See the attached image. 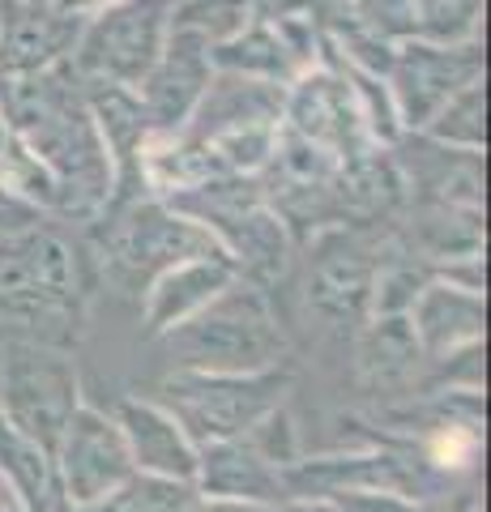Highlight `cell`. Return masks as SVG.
I'll return each instance as SVG.
<instances>
[{
	"instance_id": "1",
	"label": "cell",
	"mask_w": 491,
	"mask_h": 512,
	"mask_svg": "<svg viewBox=\"0 0 491 512\" xmlns=\"http://www.w3.org/2000/svg\"><path fill=\"white\" fill-rule=\"evenodd\" d=\"M163 338L188 372H261L282 355V333L265 295L257 286H240V278Z\"/></svg>"
},
{
	"instance_id": "2",
	"label": "cell",
	"mask_w": 491,
	"mask_h": 512,
	"mask_svg": "<svg viewBox=\"0 0 491 512\" xmlns=\"http://www.w3.org/2000/svg\"><path fill=\"white\" fill-rule=\"evenodd\" d=\"M77 308V265L60 235L39 222L0 235V325L18 333H52Z\"/></svg>"
},
{
	"instance_id": "3",
	"label": "cell",
	"mask_w": 491,
	"mask_h": 512,
	"mask_svg": "<svg viewBox=\"0 0 491 512\" xmlns=\"http://www.w3.org/2000/svg\"><path fill=\"white\" fill-rule=\"evenodd\" d=\"M291 376L282 367H261V372H188L163 380V406L176 414L180 427L193 436L197 448L235 440L252 431L269 410L282 406Z\"/></svg>"
},
{
	"instance_id": "4",
	"label": "cell",
	"mask_w": 491,
	"mask_h": 512,
	"mask_svg": "<svg viewBox=\"0 0 491 512\" xmlns=\"http://www.w3.org/2000/svg\"><path fill=\"white\" fill-rule=\"evenodd\" d=\"M171 22H176V0H124L103 9L99 18L82 22V35L69 56L73 73L137 90L154 60L163 56Z\"/></svg>"
},
{
	"instance_id": "5",
	"label": "cell",
	"mask_w": 491,
	"mask_h": 512,
	"mask_svg": "<svg viewBox=\"0 0 491 512\" xmlns=\"http://www.w3.org/2000/svg\"><path fill=\"white\" fill-rule=\"evenodd\" d=\"M77 372L69 359L43 346H18L0 363V419L18 436H26L47 457L65 431L69 414L77 410Z\"/></svg>"
},
{
	"instance_id": "6",
	"label": "cell",
	"mask_w": 491,
	"mask_h": 512,
	"mask_svg": "<svg viewBox=\"0 0 491 512\" xmlns=\"http://www.w3.org/2000/svg\"><path fill=\"white\" fill-rule=\"evenodd\" d=\"M52 466H56L60 491H65V504L73 512L99 504L103 495H112L124 478L137 470L120 423L86 402H77V410L69 414L65 431H60V440H56Z\"/></svg>"
},
{
	"instance_id": "7",
	"label": "cell",
	"mask_w": 491,
	"mask_h": 512,
	"mask_svg": "<svg viewBox=\"0 0 491 512\" xmlns=\"http://www.w3.org/2000/svg\"><path fill=\"white\" fill-rule=\"evenodd\" d=\"M474 77H483V60L474 43L445 47V43L406 39L402 47H393L385 82L393 90V103H398L402 128H423L440 111V103L466 82H474Z\"/></svg>"
},
{
	"instance_id": "8",
	"label": "cell",
	"mask_w": 491,
	"mask_h": 512,
	"mask_svg": "<svg viewBox=\"0 0 491 512\" xmlns=\"http://www.w3.org/2000/svg\"><path fill=\"white\" fill-rule=\"evenodd\" d=\"M210 39L193 26L171 22V35L163 43V56L154 60L146 82L137 86V99L146 107L154 133H184L188 120L197 116L205 90L214 82V56Z\"/></svg>"
},
{
	"instance_id": "9",
	"label": "cell",
	"mask_w": 491,
	"mask_h": 512,
	"mask_svg": "<svg viewBox=\"0 0 491 512\" xmlns=\"http://www.w3.org/2000/svg\"><path fill=\"white\" fill-rule=\"evenodd\" d=\"M205 252H227V248L201 222H188L176 210H163V205H137L112 235V265L124 269L129 278H154L167 265Z\"/></svg>"
},
{
	"instance_id": "10",
	"label": "cell",
	"mask_w": 491,
	"mask_h": 512,
	"mask_svg": "<svg viewBox=\"0 0 491 512\" xmlns=\"http://www.w3.org/2000/svg\"><path fill=\"white\" fill-rule=\"evenodd\" d=\"M295 90L282 94V120L295 128L299 137L316 141L321 150L334 158H346V150L355 154V137H359V103L346 77H334L325 69H304L291 77Z\"/></svg>"
},
{
	"instance_id": "11",
	"label": "cell",
	"mask_w": 491,
	"mask_h": 512,
	"mask_svg": "<svg viewBox=\"0 0 491 512\" xmlns=\"http://www.w3.org/2000/svg\"><path fill=\"white\" fill-rule=\"evenodd\" d=\"M82 22L43 0H0V73H35L73 56Z\"/></svg>"
},
{
	"instance_id": "12",
	"label": "cell",
	"mask_w": 491,
	"mask_h": 512,
	"mask_svg": "<svg viewBox=\"0 0 491 512\" xmlns=\"http://www.w3.org/2000/svg\"><path fill=\"white\" fill-rule=\"evenodd\" d=\"M235 278H240V265H235L231 252H205V256H188V261L167 265L163 274L150 278L146 329L154 338H163L180 320L201 312L218 291H227Z\"/></svg>"
},
{
	"instance_id": "13",
	"label": "cell",
	"mask_w": 491,
	"mask_h": 512,
	"mask_svg": "<svg viewBox=\"0 0 491 512\" xmlns=\"http://www.w3.org/2000/svg\"><path fill=\"white\" fill-rule=\"evenodd\" d=\"M116 423L124 431V440H129V457L141 474H163V478H180V483L197 478L201 448L167 406L133 402L129 397V402H120Z\"/></svg>"
},
{
	"instance_id": "14",
	"label": "cell",
	"mask_w": 491,
	"mask_h": 512,
	"mask_svg": "<svg viewBox=\"0 0 491 512\" xmlns=\"http://www.w3.org/2000/svg\"><path fill=\"white\" fill-rule=\"evenodd\" d=\"M193 487L201 495H218V500L278 504L287 495V478H282V466H274L248 436H235L201 448Z\"/></svg>"
},
{
	"instance_id": "15",
	"label": "cell",
	"mask_w": 491,
	"mask_h": 512,
	"mask_svg": "<svg viewBox=\"0 0 491 512\" xmlns=\"http://www.w3.org/2000/svg\"><path fill=\"white\" fill-rule=\"evenodd\" d=\"M415 342L432 355L470 346L483 338V299L457 286H423L415 295Z\"/></svg>"
},
{
	"instance_id": "16",
	"label": "cell",
	"mask_w": 491,
	"mask_h": 512,
	"mask_svg": "<svg viewBox=\"0 0 491 512\" xmlns=\"http://www.w3.org/2000/svg\"><path fill=\"white\" fill-rule=\"evenodd\" d=\"M210 56H214V73H235V77L274 82V86L291 82L295 73H304L274 22H244L235 35L218 39L210 47Z\"/></svg>"
},
{
	"instance_id": "17",
	"label": "cell",
	"mask_w": 491,
	"mask_h": 512,
	"mask_svg": "<svg viewBox=\"0 0 491 512\" xmlns=\"http://www.w3.org/2000/svg\"><path fill=\"white\" fill-rule=\"evenodd\" d=\"M406 18V39L423 43H474V30L483 18V0H398Z\"/></svg>"
},
{
	"instance_id": "18",
	"label": "cell",
	"mask_w": 491,
	"mask_h": 512,
	"mask_svg": "<svg viewBox=\"0 0 491 512\" xmlns=\"http://www.w3.org/2000/svg\"><path fill=\"white\" fill-rule=\"evenodd\" d=\"M0 470L9 474V487L22 495L26 512H47V500H52V478L56 466L52 457L35 448L26 436H18L5 419H0Z\"/></svg>"
},
{
	"instance_id": "19",
	"label": "cell",
	"mask_w": 491,
	"mask_h": 512,
	"mask_svg": "<svg viewBox=\"0 0 491 512\" xmlns=\"http://www.w3.org/2000/svg\"><path fill=\"white\" fill-rule=\"evenodd\" d=\"M427 137H436L440 146H453L462 154H479L483 150V133H487V99H483V77L466 82L457 94H449L440 111L423 124Z\"/></svg>"
},
{
	"instance_id": "20",
	"label": "cell",
	"mask_w": 491,
	"mask_h": 512,
	"mask_svg": "<svg viewBox=\"0 0 491 512\" xmlns=\"http://www.w3.org/2000/svg\"><path fill=\"white\" fill-rule=\"evenodd\" d=\"M193 500H197L193 483L133 470L112 495H103L99 504L77 508V512H188V504H193Z\"/></svg>"
},
{
	"instance_id": "21",
	"label": "cell",
	"mask_w": 491,
	"mask_h": 512,
	"mask_svg": "<svg viewBox=\"0 0 491 512\" xmlns=\"http://www.w3.org/2000/svg\"><path fill=\"white\" fill-rule=\"evenodd\" d=\"M35 222H39V210H30L26 201H18L13 192L0 188V235L22 231V227H35Z\"/></svg>"
},
{
	"instance_id": "22",
	"label": "cell",
	"mask_w": 491,
	"mask_h": 512,
	"mask_svg": "<svg viewBox=\"0 0 491 512\" xmlns=\"http://www.w3.org/2000/svg\"><path fill=\"white\" fill-rule=\"evenodd\" d=\"M47 9H56V13H65V18H77V22H90V18H99L103 9H112V5H124V0H43Z\"/></svg>"
},
{
	"instance_id": "23",
	"label": "cell",
	"mask_w": 491,
	"mask_h": 512,
	"mask_svg": "<svg viewBox=\"0 0 491 512\" xmlns=\"http://www.w3.org/2000/svg\"><path fill=\"white\" fill-rule=\"evenodd\" d=\"M188 512H261L257 504H240V500H218V495H201L188 504Z\"/></svg>"
},
{
	"instance_id": "24",
	"label": "cell",
	"mask_w": 491,
	"mask_h": 512,
	"mask_svg": "<svg viewBox=\"0 0 491 512\" xmlns=\"http://www.w3.org/2000/svg\"><path fill=\"white\" fill-rule=\"evenodd\" d=\"M291 512H346V508H338V504H299Z\"/></svg>"
},
{
	"instance_id": "25",
	"label": "cell",
	"mask_w": 491,
	"mask_h": 512,
	"mask_svg": "<svg viewBox=\"0 0 491 512\" xmlns=\"http://www.w3.org/2000/svg\"><path fill=\"white\" fill-rule=\"evenodd\" d=\"M5 141H9V124H5V116H0V150H5Z\"/></svg>"
}]
</instances>
